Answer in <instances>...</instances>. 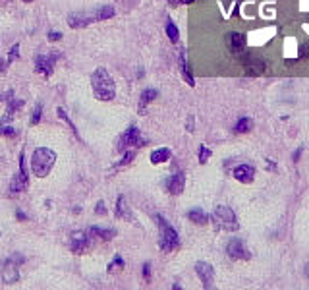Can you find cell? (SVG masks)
Listing matches in <instances>:
<instances>
[{
  "label": "cell",
  "mask_w": 309,
  "mask_h": 290,
  "mask_svg": "<svg viewBox=\"0 0 309 290\" xmlns=\"http://www.w3.org/2000/svg\"><path fill=\"white\" fill-rule=\"evenodd\" d=\"M91 87H93V95L99 101H112L116 97V83L112 76L108 74L106 68H97L91 74Z\"/></svg>",
  "instance_id": "2"
},
{
  "label": "cell",
  "mask_w": 309,
  "mask_h": 290,
  "mask_svg": "<svg viewBox=\"0 0 309 290\" xmlns=\"http://www.w3.org/2000/svg\"><path fill=\"white\" fill-rule=\"evenodd\" d=\"M56 113H58V118H62L64 122H66V124H68V126H70V130H72V133L76 136V140L81 141V136H80V132H78V128H76V124L72 122V118H70V116L66 115V110H64L62 106H58V108H56Z\"/></svg>",
  "instance_id": "24"
},
{
  "label": "cell",
  "mask_w": 309,
  "mask_h": 290,
  "mask_svg": "<svg viewBox=\"0 0 309 290\" xmlns=\"http://www.w3.org/2000/svg\"><path fill=\"white\" fill-rule=\"evenodd\" d=\"M195 273L199 277V281L203 282V288H212L215 286V269H212L211 263L207 261H197L195 263Z\"/></svg>",
  "instance_id": "10"
},
{
  "label": "cell",
  "mask_w": 309,
  "mask_h": 290,
  "mask_svg": "<svg viewBox=\"0 0 309 290\" xmlns=\"http://www.w3.org/2000/svg\"><path fill=\"white\" fill-rule=\"evenodd\" d=\"M56 165V153L49 147H37L31 157V170L37 178H46Z\"/></svg>",
  "instance_id": "3"
},
{
  "label": "cell",
  "mask_w": 309,
  "mask_h": 290,
  "mask_svg": "<svg viewBox=\"0 0 309 290\" xmlns=\"http://www.w3.org/2000/svg\"><path fill=\"white\" fill-rule=\"evenodd\" d=\"M157 227H159V248L164 254H170L180 248V236L174 230V227L168 222L162 215H157Z\"/></svg>",
  "instance_id": "4"
},
{
  "label": "cell",
  "mask_w": 309,
  "mask_h": 290,
  "mask_svg": "<svg viewBox=\"0 0 309 290\" xmlns=\"http://www.w3.org/2000/svg\"><path fill=\"white\" fill-rule=\"evenodd\" d=\"M6 101H8V108H6V115L2 116V124H6L10 120V118H14V115L18 113L21 106L26 105V101H21V99H14V91L10 89L8 95L4 97Z\"/></svg>",
  "instance_id": "16"
},
{
  "label": "cell",
  "mask_w": 309,
  "mask_h": 290,
  "mask_svg": "<svg viewBox=\"0 0 309 290\" xmlns=\"http://www.w3.org/2000/svg\"><path fill=\"white\" fill-rule=\"evenodd\" d=\"M0 101H2V97H0Z\"/></svg>",
  "instance_id": "45"
},
{
  "label": "cell",
  "mask_w": 309,
  "mask_h": 290,
  "mask_svg": "<svg viewBox=\"0 0 309 290\" xmlns=\"http://www.w3.org/2000/svg\"><path fill=\"white\" fill-rule=\"evenodd\" d=\"M170 157H172V151L168 149V147H159V149H155L151 153L149 159L153 165H162V163H167Z\"/></svg>",
  "instance_id": "21"
},
{
  "label": "cell",
  "mask_w": 309,
  "mask_h": 290,
  "mask_svg": "<svg viewBox=\"0 0 309 290\" xmlns=\"http://www.w3.org/2000/svg\"><path fill=\"white\" fill-rule=\"evenodd\" d=\"M251 128H253V120H251V118H247V116H244V118H240L238 122H236L234 132L236 133H247Z\"/></svg>",
  "instance_id": "25"
},
{
  "label": "cell",
  "mask_w": 309,
  "mask_h": 290,
  "mask_svg": "<svg viewBox=\"0 0 309 290\" xmlns=\"http://www.w3.org/2000/svg\"><path fill=\"white\" fill-rule=\"evenodd\" d=\"M0 236H2V232H0Z\"/></svg>",
  "instance_id": "46"
},
{
  "label": "cell",
  "mask_w": 309,
  "mask_h": 290,
  "mask_svg": "<svg viewBox=\"0 0 309 290\" xmlns=\"http://www.w3.org/2000/svg\"><path fill=\"white\" fill-rule=\"evenodd\" d=\"M226 47H228L230 53L242 54L246 49V37L238 31H230V33H226Z\"/></svg>",
  "instance_id": "14"
},
{
  "label": "cell",
  "mask_w": 309,
  "mask_h": 290,
  "mask_svg": "<svg viewBox=\"0 0 309 290\" xmlns=\"http://www.w3.org/2000/svg\"><path fill=\"white\" fill-rule=\"evenodd\" d=\"M226 254H228V257H232V259H242V261H247V259L251 257V254L246 250L244 242H242L240 238H232L228 244H226Z\"/></svg>",
  "instance_id": "11"
},
{
  "label": "cell",
  "mask_w": 309,
  "mask_h": 290,
  "mask_svg": "<svg viewBox=\"0 0 309 290\" xmlns=\"http://www.w3.org/2000/svg\"><path fill=\"white\" fill-rule=\"evenodd\" d=\"M116 10L112 6H97V8H91L87 12H74L68 16V26L72 29H83V27L91 26V24H97V21H105V19L114 18Z\"/></svg>",
  "instance_id": "1"
},
{
  "label": "cell",
  "mask_w": 309,
  "mask_h": 290,
  "mask_svg": "<svg viewBox=\"0 0 309 290\" xmlns=\"http://www.w3.org/2000/svg\"><path fill=\"white\" fill-rule=\"evenodd\" d=\"M23 2H27V4H29V2H33V0H23Z\"/></svg>",
  "instance_id": "44"
},
{
  "label": "cell",
  "mask_w": 309,
  "mask_h": 290,
  "mask_svg": "<svg viewBox=\"0 0 309 290\" xmlns=\"http://www.w3.org/2000/svg\"><path fill=\"white\" fill-rule=\"evenodd\" d=\"M209 159H211V149H209V147H205V145H201V147H199V163L205 165Z\"/></svg>",
  "instance_id": "32"
},
{
  "label": "cell",
  "mask_w": 309,
  "mask_h": 290,
  "mask_svg": "<svg viewBox=\"0 0 309 290\" xmlns=\"http://www.w3.org/2000/svg\"><path fill=\"white\" fill-rule=\"evenodd\" d=\"M167 35L170 39V43H178V39H180V31H178L176 24L170 18H167Z\"/></svg>",
  "instance_id": "26"
},
{
  "label": "cell",
  "mask_w": 309,
  "mask_h": 290,
  "mask_svg": "<svg viewBox=\"0 0 309 290\" xmlns=\"http://www.w3.org/2000/svg\"><path fill=\"white\" fill-rule=\"evenodd\" d=\"M91 246V232L89 230H76L70 234V250L74 254H85Z\"/></svg>",
  "instance_id": "9"
},
{
  "label": "cell",
  "mask_w": 309,
  "mask_h": 290,
  "mask_svg": "<svg viewBox=\"0 0 309 290\" xmlns=\"http://www.w3.org/2000/svg\"><path fill=\"white\" fill-rule=\"evenodd\" d=\"M232 176L238 182H242V184H251L255 180V168L251 167V165H247V163H242V165H238L232 170Z\"/></svg>",
  "instance_id": "13"
},
{
  "label": "cell",
  "mask_w": 309,
  "mask_h": 290,
  "mask_svg": "<svg viewBox=\"0 0 309 290\" xmlns=\"http://www.w3.org/2000/svg\"><path fill=\"white\" fill-rule=\"evenodd\" d=\"M187 219L192 220L194 225H207V222H209V215H207L203 209L195 207V209H189V211H187Z\"/></svg>",
  "instance_id": "22"
},
{
  "label": "cell",
  "mask_w": 309,
  "mask_h": 290,
  "mask_svg": "<svg viewBox=\"0 0 309 290\" xmlns=\"http://www.w3.org/2000/svg\"><path fill=\"white\" fill-rule=\"evenodd\" d=\"M143 279H145L147 282L151 281V265H149V263L143 265Z\"/></svg>",
  "instance_id": "36"
},
{
  "label": "cell",
  "mask_w": 309,
  "mask_h": 290,
  "mask_svg": "<svg viewBox=\"0 0 309 290\" xmlns=\"http://www.w3.org/2000/svg\"><path fill=\"white\" fill-rule=\"evenodd\" d=\"M10 2H12V0H0V4H2V6H6V4H10Z\"/></svg>",
  "instance_id": "42"
},
{
  "label": "cell",
  "mask_w": 309,
  "mask_h": 290,
  "mask_svg": "<svg viewBox=\"0 0 309 290\" xmlns=\"http://www.w3.org/2000/svg\"><path fill=\"white\" fill-rule=\"evenodd\" d=\"M133 159H135V149H126V153H124L122 161H118L114 165V170H118V168H124L128 167L130 163H133Z\"/></svg>",
  "instance_id": "27"
},
{
  "label": "cell",
  "mask_w": 309,
  "mask_h": 290,
  "mask_svg": "<svg viewBox=\"0 0 309 290\" xmlns=\"http://www.w3.org/2000/svg\"><path fill=\"white\" fill-rule=\"evenodd\" d=\"M187 132H194V116L187 118Z\"/></svg>",
  "instance_id": "39"
},
{
  "label": "cell",
  "mask_w": 309,
  "mask_h": 290,
  "mask_svg": "<svg viewBox=\"0 0 309 290\" xmlns=\"http://www.w3.org/2000/svg\"><path fill=\"white\" fill-rule=\"evenodd\" d=\"M0 136H6V138H16V136H18V132H16V128L2 124V126H0Z\"/></svg>",
  "instance_id": "30"
},
{
  "label": "cell",
  "mask_w": 309,
  "mask_h": 290,
  "mask_svg": "<svg viewBox=\"0 0 309 290\" xmlns=\"http://www.w3.org/2000/svg\"><path fill=\"white\" fill-rule=\"evenodd\" d=\"M212 222L219 230H228V232H234V230L240 229V222L236 213L230 209L228 205H217L215 211H212Z\"/></svg>",
  "instance_id": "5"
},
{
  "label": "cell",
  "mask_w": 309,
  "mask_h": 290,
  "mask_svg": "<svg viewBox=\"0 0 309 290\" xmlns=\"http://www.w3.org/2000/svg\"><path fill=\"white\" fill-rule=\"evenodd\" d=\"M305 277H307V279H309V263L305 265Z\"/></svg>",
  "instance_id": "43"
},
{
  "label": "cell",
  "mask_w": 309,
  "mask_h": 290,
  "mask_svg": "<svg viewBox=\"0 0 309 290\" xmlns=\"http://www.w3.org/2000/svg\"><path fill=\"white\" fill-rule=\"evenodd\" d=\"M114 215H116V219H122V220H126V222H132L133 220V213H132V209H130V205L126 203V195H118Z\"/></svg>",
  "instance_id": "17"
},
{
  "label": "cell",
  "mask_w": 309,
  "mask_h": 290,
  "mask_svg": "<svg viewBox=\"0 0 309 290\" xmlns=\"http://www.w3.org/2000/svg\"><path fill=\"white\" fill-rule=\"evenodd\" d=\"M41 118H43V105L37 103L35 108H33V115H31V126H37L41 122Z\"/></svg>",
  "instance_id": "29"
},
{
  "label": "cell",
  "mask_w": 309,
  "mask_h": 290,
  "mask_svg": "<svg viewBox=\"0 0 309 290\" xmlns=\"http://www.w3.org/2000/svg\"><path fill=\"white\" fill-rule=\"evenodd\" d=\"M60 39H62L60 31H54V29H51V31H49V41H51V43H54V41H60Z\"/></svg>",
  "instance_id": "34"
},
{
  "label": "cell",
  "mask_w": 309,
  "mask_h": 290,
  "mask_svg": "<svg viewBox=\"0 0 309 290\" xmlns=\"http://www.w3.org/2000/svg\"><path fill=\"white\" fill-rule=\"evenodd\" d=\"M62 54L53 51L49 54H37L35 56V70L39 74H43L44 78H51L54 74V66H56V60L60 58Z\"/></svg>",
  "instance_id": "8"
},
{
  "label": "cell",
  "mask_w": 309,
  "mask_h": 290,
  "mask_svg": "<svg viewBox=\"0 0 309 290\" xmlns=\"http://www.w3.org/2000/svg\"><path fill=\"white\" fill-rule=\"evenodd\" d=\"M309 56V44L305 43V44H301L300 47V60H305Z\"/></svg>",
  "instance_id": "35"
},
{
  "label": "cell",
  "mask_w": 309,
  "mask_h": 290,
  "mask_svg": "<svg viewBox=\"0 0 309 290\" xmlns=\"http://www.w3.org/2000/svg\"><path fill=\"white\" fill-rule=\"evenodd\" d=\"M164 186H167L170 195H180L185 188V174L182 170H180V172H174V174L168 176L167 180H164Z\"/></svg>",
  "instance_id": "12"
},
{
  "label": "cell",
  "mask_w": 309,
  "mask_h": 290,
  "mask_svg": "<svg viewBox=\"0 0 309 290\" xmlns=\"http://www.w3.org/2000/svg\"><path fill=\"white\" fill-rule=\"evenodd\" d=\"M18 281H19L18 263L8 257L4 267H2V282H4V284H16Z\"/></svg>",
  "instance_id": "15"
},
{
  "label": "cell",
  "mask_w": 309,
  "mask_h": 290,
  "mask_svg": "<svg viewBox=\"0 0 309 290\" xmlns=\"http://www.w3.org/2000/svg\"><path fill=\"white\" fill-rule=\"evenodd\" d=\"M246 74L247 76H261V74H265L267 72V64L265 60H261V58H255V56H249L246 58Z\"/></svg>",
  "instance_id": "18"
},
{
  "label": "cell",
  "mask_w": 309,
  "mask_h": 290,
  "mask_svg": "<svg viewBox=\"0 0 309 290\" xmlns=\"http://www.w3.org/2000/svg\"><path fill=\"white\" fill-rule=\"evenodd\" d=\"M6 70H8V62L2 60V56H0V74H4Z\"/></svg>",
  "instance_id": "38"
},
{
  "label": "cell",
  "mask_w": 309,
  "mask_h": 290,
  "mask_svg": "<svg viewBox=\"0 0 309 290\" xmlns=\"http://www.w3.org/2000/svg\"><path fill=\"white\" fill-rule=\"evenodd\" d=\"M16 215H18V219H19V220H27V215H23L21 211H18Z\"/></svg>",
  "instance_id": "41"
},
{
  "label": "cell",
  "mask_w": 309,
  "mask_h": 290,
  "mask_svg": "<svg viewBox=\"0 0 309 290\" xmlns=\"http://www.w3.org/2000/svg\"><path fill=\"white\" fill-rule=\"evenodd\" d=\"M89 232L93 234V236H97V238H101L103 242H110L112 238L116 236V230L114 229H106V227H89Z\"/></svg>",
  "instance_id": "20"
},
{
  "label": "cell",
  "mask_w": 309,
  "mask_h": 290,
  "mask_svg": "<svg viewBox=\"0 0 309 290\" xmlns=\"http://www.w3.org/2000/svg\"><path fill=\"white\" fill-rule=\"evenodd\" d=\"M301 153H303V147H298V149H296V153H294V161H300Z\"/></svg>",
  "instance_id": "40"
},
{
  "label": "cell",
  "mask_w": 309,
  "mask_h": 290,
  "mask_svg": "<svg viewBox=\"0 0 309 290\" xmlns=\"http://www.w3.org/2000/svg\"><path fill=\"white\" fill-rule=\"evenodd\" d=\"M19 58V43H16L14 47H12V51L8 53V58H6V62H8V66L12 64V62H16Z\"/></svg>",
  "instance_id": "31"
},
{
  "label": "cell",
  "mask_w": 309,
  "mask_h": 290,
  "mask_svg": "<svg viewBox=\"0 0 309 290\" xmlns=\"http://www.w3.org/2000/svg\"><path fill=\"white\" fill-rule=\"evenodd\" d=\"M95 215H99V217H101V215H103V217H105V215H106L105 202H99L97 205H95Z\"/></svg>",
  "instance_id": "33"
},
{
  "label": "cell",
  "mask_w": 309,
  "mask_h": 290,
  "mask_svg": "<svg viewBox=\"0 0 309 290\" xmlns=\"http://www.w3.org/2000/svg\"><path fill=\"white\" fill-rule=\"evenodd\" d=\"M124 265H126V261H124V257H122V255H116L114 259H112V261L108 263V273H114L116 269L120 271V269H122Z\"/></svg>",
  "instance_id": "28"
},
{
  "label": "cell",
  "mask_w": 309,
  "mask_h": 290,
  "mask_svg": "<svg viewBox=\"0 0 309 290\" xmlns=\"http://www.w3.org/2000/svg\"><path fill=\"white\" fill-rule=\"evenodd\" d=\"M180 70H182V76H184L185 83H187L189 87H194L195 79H194V76H192V72H189V66H187V60H185V53H184V51L180 53Z\"/></svg>",
  "instance_id": "23"
},
{
  "label": "cell",
  "mask_w": 309,
  "mask_h": 290,
  "mask_svg": "<svg viewBox=\"0 0 309 290\" xmlns=\"http://www.w3.org/2000/svg\"><path fill=\"white\" fill-rule=\"evenodd\" d=\"M157 97H159V91H157V89H145V91H143L141 93V97H139V106H137V113H139V115H145V110H147V105H149V103H153V101H155V99H157Z\"/></svg>",
  "instance_id": "19"
},
{
  "label": "cell",
  "mask_w": 309,
  "mask_h": 290,
  "mask_svg": "<svg viewBox=\"0 0 309 290\" xmlns=\"http://www.w3.org/2000/svg\"><path fill=\"white\" fill-rule=\"evenodd\" d=\"M29 184V174H27V165H26V151L19 153V170L18 174H14V178L10 180V192L12 193H21L27 190Z\"/></svg>",
  "instance_id": "7"
},
{
  "label": "cell",
  "mask_w": 309,
  "mask_h": 290,
  "mask_svg": "<svg viewBox=\"0 0 309 290\" xmlns=\"http://www.w3.org/2000/svg\"><path fill=\"white\" fill-rule=\"evenodd\" d=\"M149 143V140H145L139 132V128L132 124L128 126V130L118 138V143H116V149L118 151H126V149H137V147H145Z\"/></svg>",
  "instance_id": "6"
},
{
  "label": "cell",
  "mask_w": 309,
  "mask_h": 290,
  "mask_svg": "<svg viewBox=\"0 0 309 290\" xmlns=\"http://www.w3.org/2000/svg\"><path fill=\"white\" fill-rule=\"evenodd\" d=\"M170 2V6H180V4H192L195 0H168Z\"/></svg>",
  "instance_id": "37"
}]
</instances>
